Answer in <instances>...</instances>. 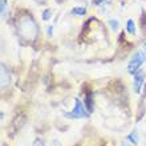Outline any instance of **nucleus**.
Segmentation results:
<instances>
[{
	"label": "nucleus",
	"instance_id": "f257e3e1",
	"mask_svg": "<svg viewBox=\"0 0 146 146\" xmlns=\"http://www.w3.org/2000/svg\"><path fill=\"white\" fill-rule=\"evenodd\" d=\"M64 115H65L66 118H70V119H81V118H88L89 113L86 111L84 104L78 98H74V106H73V109L70 111L64 113Z\"/></svg>",
	"mask_w": 146,
	"mask_h": 146
},
{
	"label": "nucleus",
	"instance_id": "f03ea898",
	"mask_svg": "<svg viewBox=\"0 0 146 146\" xmlns=\"http://www.w3.org/2000/svg\"><path fill=\"white\" fill-rule=\"evenodd\" d=\"M145 60H146V56L142 50L135 52V53L133 54V57L130 58L129 64H127V72L130 73V74H135V73L139 70V68L142 66Z\"/></svg>",
	"mask_w": 146,
	"mask_h": 146
},
{
	"label": "nucleus",
	"instance_id": "7ed1b4c3",
	"mask_svg": "<svg viewBox=\"0 0 146 146\" xmlns=\"http://www.w3.org/2000/svg\"><path fill=\"white\" fill-rule=\"evenodd\" d=\"M134 76V81H133V89H134V92L137 94H139L141 92V88H142L143 85V80H145V73L142 70H138V72L133 74Z\"/></svg>",
	"mask_w": 146,
	"mask_h": 146
},
{
	"label": "nucleus",
	"instance_id": "20e7f679",
	"mask_svg": "<svg viewBox=\"0 0 146 146\" xmlns=\"http://www.w3.org/2000/svg\"><path fill=\"white\" fill-rule=\"evenodd\" d=\"M9 74H8V70L7 68H5V65L4 64H1V85H7L8 82H9Z\"/></svg>",
	"mask_w": 146,
	"mask_h": 146
},
{
	"label": "nucleus",
	"instance_id": "39448f33",
	"mask_svg": "<svg viewBox=\"0 0 146 146\" xmlns=\"http://www.w3.org/2000/svg\"><path fill=\"white\" fill-rule=\"evenodd\" d=\"M126 31L130 35H135V23L133 19H129L126 21Z\"/></svg>",
	"mask_w": 146,
	"mask_h": 146
},
{
	"label": "nucleus",
	"instance_id": "423d86ee",
	"mask_svg": "<svg viewBox=\"0 0 146 146\" xmlns=\"http://www.w3.org/2000/svg\"><path fill=\"white\" fill-rule=\"evenodd\" d=\"M72 13H73V15L84 16V15H86V9H85L84 7H74L72 9Z\"/></svg>",
	"mask_w": 146,
	"mask_h": 146
},
{
	"label": "nucleus",
	"instance_id": "0eeeda50",
	"mask_svg": "<svg viewBox=\"0 0 146 146\" xmlns=\"http://www.w3.org/2000/svg\"><path fill=\"white\" fill-rule=\"evenodd\" d=\"M127 139H129V141H130L131 143H133V145H138V135H137V133H135V131H131L130 134L127 135Z\"/></svg>",
	"mask_w": 146,
	"mask_h": 146
},
{
	"label": "nucleus",
	"instance_id": "6e6552de",
	"mask_svg": "<svg viewBox=\"0 0 146 146\" xmlns=\"http://www.w3.org/2000/svg\"><path fill=\"white\" fill-rule=\"evenodd\" d=\"M109 25H110V29L111 31H117V29H118V21H117V20L115 19H111L110 21H109Z\"/></svg>",
	"mask_w": 146,
	"mask_h": 146
},
{
	"label": "nucleus",
	"instance_id": "1a4fd4ad",
	"mask_svg": "<svg viewBox=\"0 0 146 146\" xmlns=\"http://www.w3.org/2000/svg\"><path fill=\"white\" fill-rule=\"evenodd\" d=\"M50 16H52V11L50 9H45V11L42 12V20L44 21H48L50 19Z\"/></svg>",
	"mask_w": 146,
	"mask_h": 146
},
{
	"label": "nucleus",
	"instance_id": "9d476101",
	"mask_svg": "<svg viewBox=\"0 0 146 146\" xmlns=\"http://www.w3.org/2000/svg\"><path fill=\"white\" fill-rule=\"evenodd\" d=\"M0 8H1V17H4L5 12H7V5H5V0H1V3H0Z\"/></svg>",
	"mask_w": 146,
	"mask_h": 146
},
{
	"label": "nucleus",
	"instance_id": "9b49d317",
	"mask_svg": "<svg viewBox=\"0 0 146 146\" xmlns=\"http://www.w3.org/2000/svg\"><path fill=\"white\" fill-rule=\"evenodd\" d=\"M33 146H45V143L42 142L41 139H36L35 143H33Z\"/></svg>",
	"mask_w": 146,
	"mask_h": 146
},
{
	"label": "nucleus",
	"instance_id": "f8f14e48",
	"mask_svg": "<svg viewBox=\"0 0 146 146\" xmlns=\"http://www.w3.org/2000/svg\"><path fill=\"white\" fill-rule=\"evenodd\" d=\"M48 33H49V36L53 35V27H48Z\"/></svg>",
	"mask_w": 146,
	"mask_h": 146
},
{
	"label": "nucleus",
	"instance_id": "ddd939ff",
	"mask_svg": "<svg viewBox=\"0 0 146 146\" xmlns=\"http://www.w3.org/2000/svg\"><path fill=\"white\" fill-rule=\"evenodd\" d=\"M105 0H93V3L94 4H101V3H104Z\"/></svg>",
	"mask_w": 146,
	"mask_h": 146
}]
</instances>
